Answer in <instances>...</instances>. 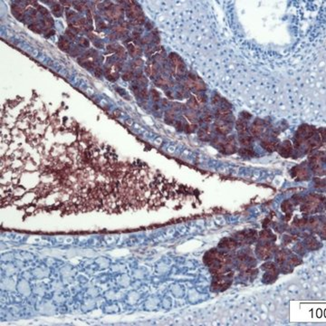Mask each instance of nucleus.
Wrapping results in <instances>:
<instances>
[{
	"label": "nucleus",
	"instance_id": "1",
	"mask_svg": "<svg viewBox=\"0 0 326 326\" xmlns=\"http://www.w3.org/2000/svg\"><path fill=\"white\" fill-rule=\"evenodd\" d=\"M295 148L299 149L305 145L306 152L313 151V149L319 147L320 139L316 133V130L313 126L302 125L300 126L295 136Z\"/></svg>",
	"mask_w": 326,
	"mask_h": 326
},
{
	"label": "nucleus",
	"instance_id": "2",
	"mask_svg": "<svg viewBox=\"0 0 326 326\" xmlns=\"http://www.w3.org/2000/svg\"><path fill=\"white\" fill-rule=\"evenodd\" d=\"M204 263L211 268L217 265H228L231 260L227 254L217 251L216 249H211L204 255Z\"/></svg>",
	"mask_w": 326,
	"mask_h": 326
},
{
	"label": "nucleus",
	"instance_id": "3",
	"mask_svg": "<svg viewBox=\"0 0 326 326\" xmlns=\"http://www.w3.org/2000/svg\"><path fill=\"white\" fill-rule=\"evenodd\" d=\"M231 284H232V279H231V276L228 275V274L222 275H215V278L212 281L211 288H212V291L222 292L230 286Z\"/></svg>",
	"mask_w": 326,
	"mask_h": 326
},
{
	"label": "nucleus",
	"instance_id": "4",
	"mask_svg": "<svg viewBox=\"0 0 326 326\" xmlns=\"http://www.w3.org/2000/svg\"><path fill=\"white\" fill-rule=\"evenodd\" d=\"M256 255L258 256L259 259L265 260L270 258V256L273 254V247L270 242H262L260 243L255 249Z\"/></svg>",
	"mask_w": 326,
	"mask_h": 326
},
{
	"label": "nucleus",
	"instance_id": "5",
	"mask_svg": "<svg viewBox=\"0 0 326 326\" xmlns=\"http://www.w3.org/2000/svg\"><path fill=\"white\" fill-rule=\"evenodd\" d=\"M323 158L324 157H322V153H319L313 155L310 159L311 168L313 171L317 175L324 174V168H323Z\"/></svg>",
	"mask_w": 326,
	"mask_h": 326
},
{
	"label": "nucleus",
	"instance_id": "6",
	"mask_svg": "<svg viewBox=\"0 0 326 326\" xmlns=\"http://www.w3.org/2000/svg\"><path fill=\"white\" fill-rule=\"evenodd\" d=\"M238 241L245 244H252L257 238V233L254 230H245L238 232L236 236Z\"/></svg>",
	"mask_w": 326,
	"mask_h": 326
},
{
	"label": "nucleus",
	"instance_id": "7",
	"mask_svg": "<svg viewBox=\"0 0 326 326\" xmlns=\"http://www.w3.org/2000/svg\"><path fill=\"white\" fill-rule=\"evenodd\" d=\"M320 205V200L316 197H309L305 200V203L302 205V210L303 213H312L316 210Z\"/></svg>",
	"mask_w": 326,
	"mask_h": 326
},
{
	"label": "nucleus",
	"instance_id": "8",
	"mask_svg": "<svg viewBox=\"0 0 326 326\" xmlns=\"http://www.w3.org/2000/svg\"><path fill=\"white\" fill-rule=\"evenodd\" d=\"M278 153L284 158H288L292 155L294 147L291 143L290 141H285L283 143H281L278 146Z\"/></svg>",
	"mask_w": 326,
	"mask_h": 326
},
{
	"label": "nucleus",
	"instance_id": "9",
	"mask_svg": "<svg viewBox=\"0 0 326 326\" xmlns=\"http://www.w3.org/2000/svg\"><path fill=\"white\" fill-rule=\"evenodd\" d=\"M238 247V242L237 240L233 238H223L219 244H218V247L223 250H234L237 247Z\"/></svg>",
	"mask_w": 326,
	"mask_h": 326
},
{
	"label": "nucleus",
	"instance_id": "10",
	"mask_svg": "<svg viewBox=\"0 0 326 326\" xmlns=\"http://www.w3.org/2000/svg\"><path fill=\"white\" fill-rule=\"evenodd\" d=\"M220 148L226 154H233L237 151V146L235 144V140L233 137L226 140L224 143H220Z\"/></svg>",
	"mask_w": 326,
	"mask_h": 326
},
{
	"label": "nucleus",
	"instance_id": "11",
	"mask_svg": "<svg viewBox=\"0 0 326 326\" xmlns=\"http://www.w3.org/2000/svg\"><path fill=\"white\" fill-rule=\"evenodd\" d=\"M292 172H293V177L294 178H298L300 180H304V179H309V172L307 170V168L303 167H300V166H297V167L294 168L292 169Z\"/></svg>",
	"mask_w": 326,
	"mask_h": 326
},
{
	"label": "nucleus",
	"instance_id": "12",
	"mask_svg": "<svg viewBox=\"0 0 326 326\" xmlns=\"http://www.w3.org/2000/svg\"><path fill=\"white\" fill-rule=\"evenodd\" d=\"M216 130L219 134L222 135H226L228 132H230L231 131V122L229 121H225V120H220L218 122H216Z\"/></svg>",
	"mask_w": 326,
	"mask_h": 326
},
{
	"label": "nucleus",
	"instance_id": "13",
	"mask_svg": "<svg viewBox=\"0 0 326 326\" xmlns=\"http://www.w3.org/2000/svg\"><path fill=\"white\" fill-rule=\"evenodd\" d=\"M265 128V124L262 120L256 119L251 126V133L254 136H260L262 134Z\"/></svg>",
	"mask_w": 326,
	"mask_h": 326
},
{
	"label": "nucleus",
	"instance_id": "14",
	"mask_svg": "<svg viewBox=\"0 0 326 326\" xmlns=\"http://www.w3.org/2000/svg\"><path fill=\"white\" fill-rule=\"evenodd\" d=\"M278 275V272L276 269H273V270H266L265 274L263 276V283L265 284H272L274 283Z\"/></svg>",
	"mask_w": 326,
	"mask_h": 326
},
{
	"label": "nucleus",
	"instance_id": "15",
	"mask_svg": "<svg viewBox=\"0 0 326 326\" xmlns=\"http://www.w3.org/2000/svg\"><path fill=\"white\" fill-rule=\"evenodd\" d=\"M304 244H305L306 247L310 250H316L320 247V243L317 241V239L313 237L307 238L304 241Z\"/></svg>",
	"mask_w": 326,
	"mask_h": 326
},
{
	"label": "nucleus",
	"instance_id": "16",
	"mask_svg": "<svg viewBox=\"0 0 326 326\" xmlns=\"http://www.w3.org/2000/svg\"><path fill=\"white\" fill-rule=\"evenodd\" d=\"M260 239H262L263 242H270L271 240H275V237L272 234L270 230H263L259 234Z\"/></svg>",
	"mask_w": 326,
	"mask_h": 326
},
{
	"label": "nucleus",
	"instance_id": "17",
	"mask_svg": "<svg viewBox=\"0 0 326 326\" xmlns=\"http://www.w3.org/2000/svg\"><path fill=\"white\" fill-rule=\"evenodd\" d=\"M236 127H237L238 131L239 132V135H243V134H246V133H247V126L246 121H245L244 120H238L237 121Z\"/></svg>",
	"mask_w": 326,
	"mask_h": 326
},
{
	"label": "nucleus",
	"instance_id": "18",
	"mask_svg": "<svg viewBox=\"0 0 326 326\" xmlns=\"http://www.w3.org/2000/svg\"><path fill=\"white\" fill-rule=\"evenodd\" d=\"M11 9H12V13H13V15L16 16L17 19H21V18L24 16V10L20 8L19 6H17V5H15V4H14V5H12Z\"/></svg>",
	"mask_w": 326,
	"mask_h": 326
},
{
	"label": "nucleus",
	"instance_id": "19",
	"mask_svg": "<svg viewBox=\"0 0 326 326\" xmlns=\"http://www.w3.org/2000/svg\"><path fill=\"white\" fill-rule=\"evenodd\" d=\"M128 52L131 56H138L142 54V49L135 46L132 44L128 45Z\"/></svg>",
	"mask_w": 326,
	"mask_h": 326
},
{
	"label": "nucleus",
	"instance_id": "20",
	"mask_svg": "<svg viewBox=\"0 0 326 326\" xmlns=\"http://www.w3.org/2000/svg\"><path fill=\"white\" fill-rule=\"evenodd\" d=\"M262 147L266 150L269 152H272L274 151L275 149H276V145L274 142H271V141H263L262 142Z\"/></svg>",
	"mask_w": 326,
	"mask_h": 326
},
{
	"label": "nucleus",
	"instance_id": "21",
	"mask_svg": "<svg viewBox=\"0 0 326 326\" xmlns=\"http://www.w3.org/2000/svg\"><path fill=\"white\" fill-rule=\"evenodd\" d=\"M58 46L61 50L67 52L70 50V43L68 42V40L64 39V37H60V40L58 42Z\"/></svg>",
	"mask_w": 326,
	"mask_h": 326
},
{
	"label": "nucleus",
	"instance_id": "22",
	"mask_svg": "<svg viewBox=\"0 0 326 326\" xmlns=\"http://www.w3.org/2000/svg\"><path fill=\"white\" fill-rule=\"evenodd\" d=\"M287 254H288V253H287L286 250H281L278 254H277L276 257H275L276 263L279 264V265H283L284 263L286 261Z\"/></svg>",
	"mask_w": 326,
	"mask_h": 326
},
{
	"label": "nucleus",
	"instance_id": "23",
	"mask_svg": "<svg viewBox=\"0 0 326 326\" xmlns=\"http://www.w3.org/2000/svg\"><path fill=\"white\" fill-rule=\"evenodd\" d=\"M239 142H240V143L242 144V145H244V146H249L250 144L252 143V137L247 135V133L240 135Z\"/></svg>",
	"mask_w": 326,
	"mask_h": 326
},
{
	"label": "nucleus",
	"instance_id": "24",
	"mask_svg": "<svg viewBox=\"0 0 326 326\" xmlns=\"http://www.w3.org/2000/svg\"><path fill=\"white\" fill-rule=\"evenodd\" d=\"M282 210L286 213V214H291L293 211V205L291 204V202L289 200H285L282 204Z\"/></svg>",
	"mask_w": 326,
	"mask_h": 326
},
{
	"label": "nucleus",
	"instance_id": "25",
	"mask_svg": "<svg viewBox=\"0 0 326 326\" xmlns=\"http://www.w3.org/2000/svg\"><path fill=\"white\" fill-rule=\"evenodd\" d=\"M52 11H53V14L56 16H61L62 12H63V8L60 4H56L52 7Z\"/></svg>",
	"mask_w": 326,
	"mask_h": 326
},
{
	"label": "nucleus",
	"instance_id": "26",
	"mask_svg": "<svg viewBox=\"0 0 326 326\" xmlns=\"http://www.w3.org/2000/svg\"><path fill=\"white\" fill-rule=\"evenodd\" d=\"M289 264H290L291 265L296 266V265H299L302 264V260H301L298 256H296V255H292V256L289 258Z\"/></svg>",
	"mask_w": 326,
	"mask_h": 326
},
{
	"label": "nucleus",
	"instance_id": "27",
	"mask_svg": "<svg viewBox=\"0 0 326 326\" xmlns=\"http://www.w3.org/2000/svg\"><path fill=\"white\" fill-rule=\"evenodd\" d=\"M207 136H209L207 128H202L199 131V137L201 140H207Z\"/></svg>",
	"mask_w": 326,
	"mask_h": 326
},
{
	"label": "nucleus",
	"instance_id": "28",
	"mask_svg": "<svg viewBox=\"0 0 326 326\" xmlns=\"http://www.w3.org/2000/svg\"><path fill=\"white\" fill-rule=\"evenodd\" d=\"M239 153L243 156H253L254 155V151L252 149H248V148H242Z\"/></svg>",
	"mask_w": 326,
	"mask_h": 326
},
{
	"label": "nucleus",
	"instance_id": "29",
	"mask_svg": "<svg viewBox=\"0 0 326 326\" xmlns=\"http://www.w3.org/2000/svg\"><path fill=\"white\" fill-rule=\"evenodd\" d=\"M262 269L264 270H273V269H276V265H275V263L267 262L264 264L262 265Z\"/></svg>",
	"mask_w": 326,
	"mask_h": 326
},
{
	"label": "nucleus",
	"instance_id": "30",
	"mask_svg": "<svg viewBox=\"0 0 326 326\" xmlns=\"http://www.w3.org/2000/svg\"><path fill=\"white\" fill-rule=\"evenodd\" d=\"M133 76H134L133 72H131V71H128V72H124L121 77H122V79L124 80V81H131V80L133 79Z\"/></svg>",
	"mask_w": 326,
	"mask_h": 326
},
{
	"label": "nucleus",
	"instance_id": "31",
	"mask_svg": "<svg viewBox=\"0 0 326 326\" xmlns=\"http://www.w3.org/2000/svg\"><path fill=\"white\" fill-rule=\"evenodd\" d=\"M29 29H30V30H32L33 32L36 33V34H40V33L42 32L41 27H40L39 25H38L37 24H30V25H29Z\"/></svg>",
	"mask_w": 326,
	"mask_h": 326
},
{
	"label": "nucleus",
	"instance_id": "32",
	"mask_svg": "<svg viewBox=\"0 0 326 326\" xmlns=\"http://www.w3.org/2000/svg\"><path fill=\"white\" fill-rule=\"evenodd\" d=\"M79 44L81 46H83V47H85V48L89 47V45H90V42H89V40L86 39V38H84V37H81V38H80Z\"/></svg>",
	"mask_w": 326,
	"mask_h": 326
},
{
	"label": "nucleus",
	"instance_id": "33",
	"mask_svg": "<svg viewBox=\"0 0 326 326\" xmlns=\"http://www.w3.org/2000/svg\"><path fill=\"white\" fill-rule=\"evenodd\" d=\"M117 55H118V56H119L120 58H125V56H126V53H125V50H124V48L122 47V46H120L119 45V47H118V49H117Z\"/></svg>",
	"mask_w": 326,
	"mask_h": 326
},
{
	"label": "nucleus",
	"instance_id": "34",
	"mask_svg": "<svg viewBox=\"0 0 326 326\" xmlns=\"http://www.w3.org/2000/svg\"><path fill=\"white\" fill-rule=\"evenodd\" d=\"M44 22H45V25H46V27H52L54 25V20L51 17L45 18Z\"/></svg>",
	"mask_w": 326,
	"mask_h": 326
},
{
	"label": "nucleus",
	"instance_id": "35",
	"mask_svg": "<svg viewBox=\"0 0 326 326\" xmlns=\"http://www.w3.org/2000/svg\"><path fill=\"white\" fill-rule=\"evenodd\" d=\"M294 251H295V252H297V253H299V254H301V253H303V252H304V248H303V247H302V245L301 244V243L296 244V246L294 247Z\"/></svg>",
	"mask_w": 326,
	"mask_h": 326
},
{
	"label": "nucleus",
	"instance_id": "36",
	"mask_svg": "<svg viewBox=\"0 0 326 326\" xmlns=\"http://www.w3.org/2000/svg\"><path fill=\"white\" fill-rule=\"evenodd\" d=\"M151 97H152V99H153L154 101L158 102V101H159V93H158V92H157L156 90L152 89V90H151Z\"/></svg>",
	"mask_w": 326,
	"mask_h": 326
},
{
	"label": "nucleus",
	"instance_id": "37",
	"mask_svg": "<svg viewBox=\"0 0 326 326\" xmlns=\"http://www.w3.org/2000/svg\"><path fill=\"white\" fill-rule=\"evenodd\" d=\"M140 96L142 98V99H148V97H149V92H148V90L147 89H142L141 91H140Z\"/></svg>",
	"mask_w": 326,
	"mask_h": 326
},
{
	"label": "nucleus",
	"instance_id": "38",
	"mask_svg": "<svg viewBox=\"0 0 326 326\" xmlns=\"http://www.w3.org/2000/svg\"><path fill=\"white\" fill-rule=\"evenodd\" d=\"M156 83H157L158 85H159V86H165V85H167L168 84V82L165 79L159 77V79L156 81Z\"/></svg>",
	"mask_w": 326,
	"mask_h": 326
},
{
	"label": "nucleus",
	"instance_id": "39",
	"mask_svg": "<svg viewBox=\"0 0 326 326\" xmlns=\"http://www.w3.org/2000/svg\"><path fill=\"white\" fill-rule=\"evenodd\" d=\"M38 10H39V12L43 16H47L48 14H49L47 9L45 8H44V7H42V6H38Z\"/></svg>",
	"mask_w": 326,
	"mask_h": 326
},
{
	"label": "nucleus",
	"instance_id": "40",
	"mask_svg": "<svg viewBox=\"0 0 326 326\" xmlns=\"http://www.w3.org/2000/svg\"><path fill=\"white\" fill-rule=\"evenodd\" d=\"M82 65H83V67H85L86 69H92V68L94 67V63L91 62V61H85Z\"/></svg>",
	"mask_w": 326,
	"mask_h": 326
},
{
	"label": "nucleus",
	"instance_id": "41",
	"mask_svg": "<svg viewBox=\"0 0 326 326\" xmlns=\"http://www.w3.org/2000/svg\"><path fill=\"white\" fill-rule=\"evenodd\" d=\"M94 75H95L96 77H102L103 76V70H102V68H100V67H97V68H95V70H94Z\"/></svg>",
	"mask_w": 326,
	"mask_h": 326
},
{
	"label": "nucleus",
	"instance_id": "42",
	"mask_svg": "<svg viewBox=\"0 0 326 326\" xmlns=\"http://www.w3.org/2000/svg\"><path fill=\"white\" fill-rule=\"evenodd\" d=\"M306 223H307L306 219H300V220H298V221L294 222V225L300 227H303V226H304Z\"/></svg>",
	"mask_w": 326,
	"mask_h": 326
},
{
	"label": "nucleus",
	"instance_id": "43",
	"mask_svg": "<svg viewBox=\"0 0 326 326\" xmlns=\"http://www.w3.org/2000/svg\"><path fill=\"white\" fill-rule=\"evenodd\" d=\"M65 34H66V35H67L70 39H74V38H75V35H74L72 31H70V30H66V31H65Z\"/></svg>",
	"mask_w": 326,
	"mask_h": 326
},
{
	"label": "nucleus",
	"instance_id": "44",
	"mask_svg": "<svg viewBox=\"0 0 326 326\" xmlns=\"http://www.w3.org/2000/svg\"><path fill=\"white\" fill-rule=\"evenodd\" d=\"M142 64V60H141V59H137L135 62L133 63L134 66H141Z\"/></svg>",
	"mask_w": 326,
	"mask_h": 326
},
{
	"label": "nucleus",
	"instance_id": "45",
	"mask_svg": "<svg viewBox=\"0 0 326 326\" xmlns=\"http://www.w3.org/2000/svg\"><path fill=\"white\" fill-rule=\"evenodd\" d=\"M70 3L69 1H61V4L64 5V6H70Z\"/></svg>",
	"mask_w": 326,
	"mask_h": 326
}]
</instances>
